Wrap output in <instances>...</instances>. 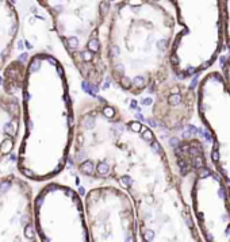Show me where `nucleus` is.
<instances>
[{
	"instance_id": "obj_1",
	"label": "nucleus",
	"mask_w": 230,
	"mask_h": 242,
	"mask_svg": "<svg viewBox=\"0 0 230 242\" xmlns=\"http://www.w3.org/2000/svg\"><path fill=\"white\" fill-rule=\"evenodd\" d=\"M24 133L18 152V170L41 181L62 166L69 117L61 66L46 54H35L24 69L22 84Z\"/></svg>"
},
{
	"instance_id": "obj_2",
	"label": "nucleus",
	"mask_w": 230,
	"mask_h": 242,
	"mask_svg": "<svg viewBox=\"0 0 230 242\" xmlns=\"http://www.w3.org/2000/svg\"><path fill=\"white\" fill-rule=\"evenodd\" d=\"M0 242H38L31 188L15 174L0 177Z\"/></svg>"
},
{
	"instance_id": "obj_3",
	"label": "nucleus",
	"mask_w": 230,
	"mask_h": 242,
	"mask_svg": "<svg viewBox=\"0 0 230 242\" xmlns=\"http://www.w3.org/2000/svg\"><path fill=\"white\" fill-rule=\"evenodd\" d=\"M22 104L11 94L0 92V160L14 150L19 134Z\"/></svg>"
},
{
	"instance_id": "obj_4",
	"label": "nucleus",
	"mask_w": 230,
	"mask_h": 242,
	"mask_svg": "<svg viewBox=\"0 0 230 242\" xmlns=\"http://www.w3.org/2000/svg\"><path fill=\"white\" fill-rule=\"evenodd\" d=\"M19 31V16L11 2L0 0V70L12 53Z\"/></svg>"
},
{
	"instance_id": "obj_5",
	"label": "nucleus",
	"mask_w": 230,
	"mask_h": 242,
	"mask_svg": "<svg viewBox=\"0 0 230 242\" xmlns=\"http://www.w3.org/2000/svg\"><path fill=\"white\" fill-rule=\"evenodd\" d=\"M145 238H146L148 241H149V240H152V238H153V234H152L150 231H148V233H146V235H145Z\"/></svg>"
}]
</instances>
